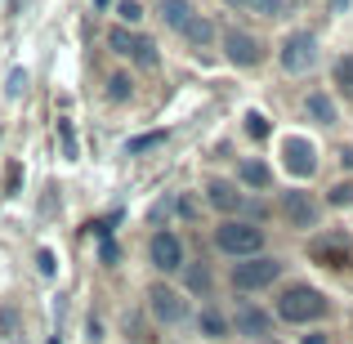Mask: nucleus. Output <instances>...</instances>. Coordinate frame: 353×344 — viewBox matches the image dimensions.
<instances>
[{
  "instance_id": "1",
  "label": "nucleus",
  "mask_w": 353,
  "mask_h": 344,
  "mask_svg": "<svg viewBox=\"0 0 353 344\" xmlns=\"http://www.w3.org/2000/svg\"><path fill=\"white\" fill-rule=\"evenodd\" d=\"M277 318H282V322H295V327L318 322V318H327V295H322L318 286L295 282V286H286L282 300H277Z\"/></svg>"
},
{
  "instance_id": "2",
  "label": "nucleus",
  "mask_w": 353,
  "mask_h": 344,
  "mask_svg": "<svg viewBox=\"0 0 353 344\" xmlns=\"http://www.w3.org/2000/svg\"><path fill=\"white\" fill-rule=\"evenodd\" d=\"M215 246L233 259H255L264 250V228L255 224H241V219H228V224L215 228Z\"/></svg>"
},
{
  "instance_id": "3",
  "label": "nucleus",
  "mask_w": 353,
  "mask_h": 344,
  "mask_svg": "<svg viewBox=\"0 0 353 344\" xmlns=\"http://www.w3.org/2000/svg\"><path fill=\"white\" fill-rule=\"evenodd\" d=\"M277 277H282V259H273V255L241 259V264L233 268V286L237 291H264V286H273Z\"/></svg>"
},
{
  "instance_id": "4",
  "label": "nucleus",
  "mask_w": 353,
  "mask_h": 344,
  "mask_svg": "<svg viewBox=\"0 0 353 344\" xmlns=\"http://www.w3.org/2000/svg\"><path fill=\"white\" fill-rule=\"evenodd\" d=\"M148 309H152V318L161 322V327H179V322L188 318V300H183V291H174V286H165V282L148 286Z\"/></svg>"
},
{
  "instance_id": "5",
  "label": "nucleus",
  "mask_w": 353,
  "mask_h": 344,
  "mask_svg": "<svg viewBox=\"0 0 353 344\" xmlns=\"http://www.w3.org/2000/svg\"><path fill=\"white\" fill-rule=\"evenodd\" d=\"M282 72H291V77H300V72H309V68H318V36L313 32H295V36H286L282 41Z\"/></svg>"
},
{
  "instance_id": "6",
  "label": "nucleus",
  "mask_w": 353,
  "mask_h": 344,
  "mask_svg": "<svg viewBox=\"0 0 353 344\" xmlns=\"http://www.w3.org/2000/svg\"><path fill=\"white\" fill-rule=\"evenodd\" d=\"M148 259H152L157 273H179L183 268V241L170 228H157L152 241H148Z\"/></svg>"
},
{
  "instance_id": "7",
  "label": "nucleus",
  "mask_w": 353,
  "mask_h": 344,
  "mask_svg": "<svg viewBox=\"0 0 353 344\" xmlns=\"http://www.w3.org/2000/svg\"><path fill=\"white\" fill-rule=\"evenodd\" d=\"M224 54H228V63H233V68H259L264 45H259L250 32H241V27H228V32H224Z\"/></svg>"
},
{
  "instance_id": "8",
  "label": "nucleus",
  "mask_w": 353,
  "mask_h": 344,
  "mask_svg": "<svg viewBox=\"0 0 353 344\" xmlns=\"http://www.w3.org/2000/svg\"><path fill=\"white\" fill-rule=\"evenodd\" d=\"M282 165L295 174V179H309V174L318 170V152H313V143L304 134H291L282 143Z\"/></svg>"
},
{
  "instance_id": "9",
  "label": "nucleus",
  "mask_w": 353,
  "mask_h": 344,
  "mask_svg": "<svg viewBox=\"0 0 353 344\" xmlns=\"http://www.w3.org/2000/svg\"><path fill=\"white\" fill-rule=\"evenodd\" d=\"M233 331L237 336H250V340H264V336H273V318L264 309H255V304H241L237 318H233Z\"/></svg>"
},
{
  "instance_id": "10",
  "label": "nucleus",
  "mask_w": 353,
  "mask_h": 344,
  "mask_svg": "<svg viewBox=\"0 0 353 344\" xmlns=\"http://www.w3.org/2000/svg\"><path fill=\"white\" fill-rule=\"evenodd\" d=\"M282 210H286V219H291V228H313L318 224V201L309 197V192H286V201H282Z\"/></svg>"
},
{
  "instance_id": "11",
  "label": "nucleus",
  "mask_w": 353,
  "mask_h": 344,
  "mask_svg": "<svg viewBox=\"0 0 353 344\" xmlns=\"http://www.w3.org/2000/svg\"><path fill=\"white\" fill-rule=\"evenodd\" d=\"M206 192H210V206H215V210H246V206H250V201L241 197L233 183H224V179H215Z\"/></svg>"
},
{
  "instance_id": "12",
  "label": "nucleus",
  "mask_w": 353,
  "mask_h": 344,
  "mask_svg": "<svg viewBox=\"0 0 353 344\" xmlns=\"http://www.w3.org/2000/svg\"><path fill=\"white\" fill-rule=\"evenodd\" d=\"M197 331H201V336H206L210 344H219V340H228L233 322H228L219 309H201V318H197Z\"/></svg>"
},
{
  "instance_id": "13",
  "label": "nucleus",
  "mask_w": 353,
  "mask_h": 344,
  "mask_svg": "<svg viewBox=\"0 0 353 344\" xmlns=\"http://www.w3.org/2000/svg\"><path fill=\"white\" fill-rule=\"evenodd\" d=\"M139 45H143V36H134L130 27H121V23L108 32V50H112V54H125V59H134Z\"/></svg>"
},
{
  "instance_id": "14",
  "label": "nucleus",
  "mask_w": 353,
  "mask_h": 344,
  "mask_svg": "<svg viewBox=\"0 0 353 344\" xmlns=\"http://www.w3.org/2000/svg\"><path fill=\"white\" fill-rule=\"evenodd\" d=\"M179 36H183V41H192V45H210V41H215V27H210V18L192 14L188 23L179 27Z\"/></svg>"
},
{
  "instance_id": "15",
  "label": "nucleus",
  "mask_w": 353,
  "mask_h": 344,
  "mask_svg": "<svg viewBox=\"0 0 353 344\" xmlns=\"http://www.w3.org/2000/svg\"><path fill=\"white\" fill-rule=\"evenodd\" d=\"M304 112L318 121V125H336V103H331L327 94H309L304 99Z\"/></svg>"
},
{
  "instance_id": "16",
  "label": "nucleus",
  "mask_w": 353,
  "mask_h": 344,
  "mask_svg": "<svg viewBox=\"0 0 353 344\" xmlns=\"http://www.w3.org/2000/svg\"><path fill=\"white\" fill-rule=\"evenodd\" d=\"M313 259H336V268H345V264H349V246H345V237L313 241Z\"/></svg>"
},
{
  "instance_id": "17",
  "label": "nucleus",
  "mask_w": 353,
  "mask_h": 344,
  "mask_svg": "<svg viewBox=\"0 0 353 344\" xmlns=\"http://www.w3.org/2000/svg\"><path fill=\"white\" fill-rule=\"evenodd\" d=\"M157 14H161L165 23L174 27V32H179V27L192 18V5H188V0H161V5H157Z\"/></svg>"
},
{
  "instance_id": "18",
  "label": "nucleus",
  "mask_w": 353,
  "mask_h": 344,
  "mask_svg": "<svg viewBox=\"0 0 353 344\" xmlns=\"http://www.w3.org/2000/svg\"><path fill=\"white\" fill-rule=\"evenodd\" d=\"M183 291L206 295L210 291V268L206 264H183Z\"/></svg>"
},
{
  "instance_id": "19",
  "label": "nucleus",
  "mask_w": 353,
  "mask_h": 344,
  "mask_svg": "<svg viewBox=\"0 0 353 344\" xmlns=\"http://www.w3.org/2000/svg\"><path fill=\"white\" fill-rule=\"evenodd\" d=\"M241 183H250V188H268V183H273V170H268L264 161H241Z\"/></svg>"
},
{
  "instance_id": "20",
  "label": "nucleus",
  "mask_w": 353,
  "mask_h": 344,
  "mask_svg": "<svg viewBox=\"0 0 353 344\" xmlns=\"http://www.w3.org/2000/svg\"><path fill=\"white\" fill-rule=\"evenodd\" d=\"M228 5H241V9H250V14H259V18H282L286 14V0H228Z\"/></svg>"
},
{
  "instance_id": "21",
  "label": "nucleus",
  "mask_w": 353,
  "mask_h": 344,
  "mask_svg": "<svg viewBox=\"0 0 353 344\" xmlns=\"http://www.w3.org/2000/svg\"><path fill=\"white\" fill-rule=\"evenodd\" d=\"M59 148H63V161H77L81 156V139L72 130V121H59Z\"/></svg>"
},
{
  "instance_id": "22",
  "label": "nucleus",
  "mask_w": 353,
  "mask_h": 344,
  "mask_svg": "<svg viewBox=\"0 0 353 344\" xmlns=\"http://www.w3.org/2000/svg\"><path fill=\"white\" fill-rule=\"evenodd\" d=\"M117 18H121V27H139L143 23V5L139 0H117Z\"/></svg>"
},
{
  "instance_id": "23",
  "label": "nucleus",
  "mask_w": 353,
  "mask_h": 344,
  "mask_svg": "<svg viewBox=\"0 0 353 344\" xmlns=\"http://www.w3.org/2000/svg\"><path fill=\"white\" fill-rule=\"evenodd\" d=\"M241 130H246V134L255 139V143H264V139H268V117H264V112H246Z\"/></svg>"
},
{
  "instance_id": "24",
  "label": "nucleus",
  "mask_w": 353,
  "mask_h": 344,
  "mask_svg": "<svg viewBox=\"0 0 353 344\" xmlns=\"http://www.w3.org/2000/svg\"><path fill=\"white\" fill-rule=\"evenodd\" d=\"M0 336H5L9 344H27V340H23V331H18V313H14V309L0 313Z\"/></svg>"
},
{
  "instance_id": "25",
  "label": "nucleus",
  "mask_w": 353,
  "mask_h": 344,
  "mask_svg": "<svg viewBox=\"0 0 353 344\" xmlns=\"http://www.w3.org/2000/svg\"><path fill=\"white\" fill-rule=\"evenodd\" d=\"M108 99H112V103H125V99H130V77H125V72L108 77Z\"/></svg>"
},
{
  "instance_id": "26",
  "label": "nucleus",
  "mask_w": 353,
  "mask_h": 344,
  "mask_svg": "<svg viewBox=\"0 0 353 344\" xmlns=\"http://www.w3.org/2000/svg\"><path fill=\"white\" fill-rule=\"evenodd\" d=\"M157 143H165V134H161V130H157V134H139V139H130V143H125V152H130V156H139V152H148V148H157Z\"/></svg>"
},
{
  "instance_id": "27",
  "label": "nucleus",
  "mask_w": 353,
  "mask_h": 344,
  "mask_svg": "<svg viewBox=\"0 0 353 344\" xmlns=\"http://www.w3.org/2000/svg\"><path fill=\"white\" fill-rule=\"evenodd\" d=\"M9 99H23V90H27V68H14V72H9Z\"/></svg>"
},
{
  "instance_id": "28",
  "label": "nucleus",
  "mask_w": 353,
  "mask_h": 344,
  "mask_svg": "<svg viewBox=\"0 0 353 344\" xmlns=\"http://www.w3.org/2000/svg\"><path fill=\"white\" fill-rule=\"evenodd\" d=\"M331 206H353V183L345 179V183H336V188H331Z\"/></svg>"
},
{
  "instance_id": "29",
  "label": "nucleus",
  "mask_w": 353,
  "mask_h": 344,
  "mask_svg": "<svg viewBox=\"0 0 353 344\" xmlns=\"http://www.w3.org/2000/svg\"><path fill=\"white\" fill-rule=\"evenodd\" d=\"M134 63L139 68H157V45L143 36V45H139V54H134Z\"/></svg>"
},
{
  "instance_id": "30",
  "label": "nucleus",
  "mask_w": 353,
  "mask_h": 344,
  "mask_svg": "<svg viewBox=\"0 0 353 344\" xmlns=\"http://www.w3.org/2000/svg\"><path fill=\"white\" fill-rule=\"evenodd\" d=\"M36 264H41L45 277H54V255H50V250H36Z\"/></svg>"
},
{
  "instance_id": "31",
  "label": "nucleus",
  "mask_w": 353,
  "mask_h": 344,
  "mask_svg": "<svg viewBox=\"0 0 353 344\" xmlns=\"http://www.w3.org/2000/svg\"><path fill=\"white\" fill-rule=\"evenodd\" d=\"M340 81H345V85L353 90V59H345V63H340Z\"/></svg>"
},
{
  "instance_id": "32",
  "label": "nucleus",
  "mask_w": 353,
  "mask_h": 344,
  "mask_svg": "<svg viewBox=\"0 0 353 344\" xmlns=\"http://www.w3.org/2000/svg\"><path fill=\"white\" fill-rule=\"evenodd\" d=\"M300 344H327V336H322V331H309V336H304Z\"/></svg>"
},
{
  "instance_id": "33",
  "label": "nucleus",
  "mask_w": 353,
  "mask_h": 344,
  "mask_svg": "<svg viewBox=\"0 0 353 344\" xmlns=\"http://www.w3.org/2000/svg\"><path fill=\"white\" fill-rule=\"evenodd\" d=\"M345 165H349V170H353V148H349V152H345Z\"/></svg>"
},
{
  "instance_id": "34",
  "label": "nucleus",
  "mask_w": 353,
  "mask_h": 344,
  "mask_svg": "<svg viewBox=\"0 0 353 344\" xmlns=\"http://www.w3.org/2000/svg\"><path fill=\"white\" fill-rule=\"evenodd\" d=\"M94 5H99V9H108V5H112V0H94Z\"/></svg>"
}]
</instances>
